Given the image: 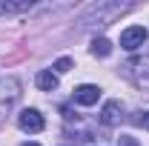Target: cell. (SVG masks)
<instances>
[{
  "label": "cell",
  "mask_w": 149,
  "mask_h": 146,
  "mask_svg": "<svg viewBox=\"0 0 149 146\" xmlns=\"http://www.w3.org/2000/svg\"><path fill=\"white\" fill-rule=\"evenodd\" d=\"M120 12H126V6H118V3H97V6H92V9L83 15V23L97 20L100 26H106V23H112V17H118Z\"/></svg>",
  "instance_id": "cell-1"
},
{
  "label": "cell",
  "mask_w": 149,
  "mask_h": 146,
  "mask_svg": "<svg viewBox=\"0 0 149 146\" xmlns=\"http://www.w3.org/2000/svg\"><path fill=\"white\" fill-rule=\"evenodd\" d=\"M149 32L143 26H129V29H123L120 32V46L126 49V52H135V49H141L143 43H146Z\"/></svg>",
  "instance_id": "cell-2"
},
{
  "label": "cell",
  "mask_w": 149,
  "mask_h": 146,
  "mask_svg": "<svg viewBox=\"0 0 149 146\" xmlns=\"http://www.w3.org/2000/svg\"><path fill=\"white\" fill-rule=\"evenodd\" d=\"M17 126L23 129V132H43V126H46V120H43V115L37 109H23L17 115Z\"/></svg>",
  "instance_id": "cell-3"
},
{
  "label": "cell",
  "mask_w": 149,
  "mask_h": 146,
  "mask_svg": "<svg viewBox=\"0 0 149 146\" xmlns=\"http://www.w3.org/2000/svg\"><path fill=\"white\" fill-rule=\"evenodd\" d=\"M129 72H132V80H135L141 89L149 92V55L132 60V63H129Z\"/></svg>",
  "instance_id": "cell-4"
},
{
  "label": "cell",
  "mask_w": 149,
  "mask_h": 146,
  "mask_svg": "<svg viewBox=\"0 0 149 146\" xmlns=\"http://www.w3.org/2000/svg\"><path fill=\"white\" fill-rule=\"evenodd\" d=\"M120 120H123V106H120V100H106L103 109H100V123H103V126H118Z\"/></svg>",
  "instance_id": "cell-5"
},
{
  "label": "cell",
  "mask_w": 149,
  "mask_h": 146,
  "mask_svg": "<svg viewBox=\"0 0 149 146\" xmlns=\"http://www.w3.org/2000/svg\"><path fill=\"white\" fill-rule=\"evenodd\" d=\"M72 97H74V103H80V106H95L100 100V89L92 86V83H83V86H77L72 92Z\"/></svg>",
  "instance_id": "cell-6"
},
{
  "label": "cell",
  "mask_w": 149,
  "mask_h": 146,
  "mask_svg": "<svg viewBox=\"0 0 149 146\" xmlns=\"http://www.w3.org/2000/svg\"><path fill=\"white\" fill-rule=\"evenodd\" d=\"M35 83H37L40 92H55L57 89V74L52 72V69H40L37 77H35Z\"/></svg>",
  "instance_id": "cell-7"
},
{
  "label": "cell",
  "mask_w": 149,
  "mask_h": 146,
  "mask_svg": "<svg viewBox=\"0 0 149 146\" xmlns=\"http://www.w3.org/2000/svg\"><path fill=\"white\" fill-rule=\"evenodd\" d=\"M89 52H92L95 57H109V55H112V43L106 40V37H95Z\"/></svg>",
  "instance_id": "cell-8"
},
{
  "label": "cell",
  "mask_w": 149,
  "mask_h": 146,
  "mask_svg": "<svg viewBox=\"0 0 149 146\" xmlns=\"http://www.w3.org/2000/svg\"><path fill=\"white\" fill-rule=\"evenodd\" d=\"M32 3H0V15H17V12H29Z\"/></svg>",
  "instance_id": "cell-9"
},
{
  "label": "cell",
  "mask_w": 149,
  "mask_h": 146,
  "mask_svg": "<svg viewBox=\"0 0 149 146\" xmlns=\"http://www.w3.org/2000/svg\"><path fill=\"white\" fill-rule=\"evenodd\" d=\"M69 69H72V57H60V60H55V72L57 74L69 72Z\"/></svg>",
  "instance_id": "cell-10"
},
{
  "label": "cell",
  "mask_w": 149,
  "mask_h": 146,
  "mask_svg": "<svg viewBox=\"0 0 149 146\" xmlns=\"http://www.w3.org/2000/svg\"><path fill=\"white\" fill-rule=\"evenodd\" d=\"M118 143H120V146H138V140L129 138V135H120V138H118Z\"/></svg>",
  "instance_id": "cell-11"
},
{
  "label": "cell",
  "mask_w": 149,
  "mask_h": 146,
  "mask_svg": "<svg viewBox=\"0 0 149 146\" xmlns=\"http://www.w3.org/2000/svg\"><path fill=\"white\" fill-rule=\"evenodd\" d=\"M138 123H141V126H143V129H149V112H143V115L138 117Z\"/></svg>",
  "instance_id": "cell-12"
},
{
  "label": "cell",
  "mask_w": 149,
  "mask_h": 146,
  "mask_svg": "<svg viewBox=\"0 0 149 146\" xmlns=\"http://www.w3.org/2000/svg\"><path fill=\"white\" fill-rule=\"evenodd\" d=\"M20 146H40V143H20Z\"/></svg>",
  "instance_id": "cell-13"
}]
</instances>
